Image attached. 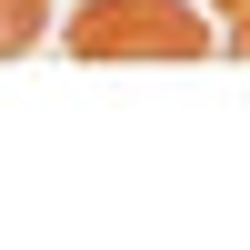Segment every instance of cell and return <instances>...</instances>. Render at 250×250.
I'll return each mask as SVG.
<instances>
[{"mask_svg": "<svg viewBox=\"0 0 250 250\" xmlns=\"http://www.w3.org/2000/svg\"><path fill=\"white\" fill-rule=\"evenodd\" d=\"M230 60H250V10H240V20H230Z\"/></svg>", "mask_w": 250, "mask_h": 250, "instance_id": "3", "label": "cell"}, {"mask_svg": "<svg viewBox=\"0 0 250 250\" xmlns=\"http://www.w3.org/2000/svg\"><path fill=\"white\" fill-rule=\"evenodd\" d=\"M40 30H50V0H0V60L40 50Z\"/></svg>", "mask_w": 250, "mask_h": 250, "instance_id": "2", "label": "cell"}, {"mask_svg": "<svg viewBox=\"0 0 250 250\" xmlns=\"http://www.w3.org/2000/svg\"><path fill=\"white\" fill-rule=\"evenodd\" d=\"M210 10H220V20H240V10H250V0H210Z\"/></svg>", "mask_w": 250, "mask_h": 250, "instance_id": "4", "label": "cell"}, {"mask_svg": "<svg viewBox=\"0 0 250 250\" xmlns=\"http://www.w3.org/2000/svg\"><path fill=\"white\" fill-rule=\"evenodd\" d=\"M70 60H210V20L190 0H80Z\"/></svg>", "mask_w": 250, "mask_h": 250, "instance_id": "1", "label": "cell"}]
</instances>
